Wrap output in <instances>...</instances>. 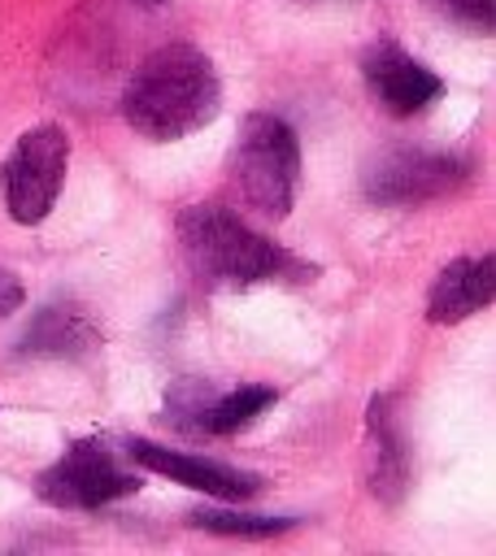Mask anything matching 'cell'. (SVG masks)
<instances>
[{
    "mask_svg": "<svg viewBox=\"0 0 496 556\" xmlns=\"http://www.w3.org/2000/svg\"><path fill=\"white\" fill-rule=\"evenodd\" d=\"M222 109V78L196 43L152 48L122 87V117L131 130L157 143H174L209 126Z\"/></svg>",
    "mask_w": 496,
    "mask_h": 556,
    "instance_id": "1",
    "label": "cell"
},
{
    "mask_svg": "<svg viewBox=\"0 0 496 556\" xmlns=\"http://www.w3.org/2000/svg\"><path fill=\"white\" fill-rule=\"evenodd\" d=\"M178 252L204 287H257V282H309L313 265L283 243L252 230L226 204H187L174 222Z\"/></svg>",
    "mask_w": 496,
    "mask_h": 556,
    "instance_id": "2",
    "label": "cell"
},
{
    "mask_svg": "<svg viewBox=\"0 0 496 556\" xmlns=\"http://www.w3.org/2000/svg\"><path fill=\"white\" fill-rule=\"evenodd\" d=\"M231 174L244 204L270 222H283L296 204L300 182V143L278 113H248L235 135Z\"/></svg>",
    "mask_w": 496,
    "mask_h": 556,
    "instance_id": "3",
    "label": "cell"
},
{
    "mask_svg": "<svg viewBox=\"0 0 496 556\" xmlns=\"http://www.w3.org/2000/svg\"><path fill=\"white\" fill-rule=\"evenodd\" d=\"M126 460L131 456L122 447H109L104 439H74L48 469L35 473V500L65 513H91L131 500L144 478Z\"/></svg>",
    "mask_w": 496,
    "mask_h": 556,
    "instance_id": "4",
    "label": "cell"
},
{
    "mask_svg": "<svg viewBox=\"0 0 496 556\" xmlns=\"http://www.w3.org/2000/svg\"><path fill=\"white\" fill-rule=\"evenodd\" d=\"M65 169H70V135L57 122L30 126L17 135L13 152L0 161V200L4 213L17 226H39L61 191H65Z\"/></svg>",
    "mask_w": 496,
    "mask_h": 556,
    "instance_id": "5",
    "label": "cell"
},
{
    "mask_svg": "<svg viewBox=\"0 0 496 556\" xmlns=\"http://www.w3.org/2000/svg\"><path fill=\"white\" fill-rule=\"evenodd\" d=\"M474 178V165L457 152L426 148H392L365 165V200L379 208H413L461 191Z\"/></svg>",
    "mask_w": 496,
    "mask_h": 556,
    "instance_id": "6",
    "label": "cell"
},
{
    "mask_svg": "<svg viewBox=\"0 0 496 556\" xmlns=\"http://www.w3.org/2000/svg\"><path fill=\"white\" fill-rule=\"evenodd\" d=\"M278 404V391L265 382H244L231 391H218L200 378H178L165 391V421L178 434H239L257 417H265Z\"/></svg>",
    "mask_w": 496,
    "mask_h": 556,
    "instance_id": "7",
    "label": "cell"
},
{
    "mask_svg": "<svg viewBox=\"0 0 496 556\" xmlns=\"http://www.w3.org/2000/svg\"><path fill=\"white\" fill-rule=\"evenodd\" d=\"M122 452L131 456V465L165 473L178 486H191V491L226 500V504L252 500L265 486V478L252 473V469H239V465H226V460H213V456H200V452H178V447H165V443H152V439H135V434L122 443Z\"/></svg>",
    "mask_w": 496,
    "mask_h": 556,
    "instance_id": "8",
    "label": "cell"
},
{
    "mask_svg": "<svg viewBox=\"0 0 496 556\" xmlns=\"http://www.w3.org/2000/svg\"><path fill=\"white\" fill-rule=\"evenodd\" d=\"M361 70H365V87L392 117H413L444 96V78L431 65H422L418 56H409L405 48H396L392 39L374 43L365 52Z\"/></svg>",
    "mask_w": 496,
    "mask_h": 556,
    "instance_id": "9",
    "label": "cell"
},
{
    "mask_svg": "<svg viewBox=\"0 0 496 556\" xmlns=\"http://www.w3.org/2000/svg\"><path fill=\"white\" fill-rule=\"evenodd\" d=\"M96 348H100L96 321L87 317V308L70 300H48L13 343V352L26 361H83Z\"/></svg>",
    "mask_w": 496,
    "mask_h": 556,
    "instance_id": "10",
    "label": "cell"
},
{
    "mask_svg": "<svg viewBox=\"0 0 496 556\" xmlns=\"http://www.w3.org/2000/svg\"><path fill=\"white\" fill-rule=\"evenodd\" d=\"M492 291H496V265H492V252L483 256H457L439 269L435 287H431V300H426V321L435 326H457L474 313H483L492 304Z\"/></svg>",
    "mask_w": 496,
    "mask_h": 556,
    "instance_id": "11",
    "label": "cell"
},
{
    "mask_svg": "<svg viewBox=\"0 0 496 556\" xmlns=\"http://www.w3.org/2000/svg\"><path fill=\"white\" fill-rule=\"evenodd\" d=\"M365 430L374 447V469H370V491L383 504H400L409 491V439L400 426L396 395H374L365 408Z\"/></svg>",
    "mask_w": 496,
    "mask_h": 556,
    "instance_id": "12",
    "label": "cell"
},
{
    "mask_svg": "<svg viewBox=\"0 0 496 556\" xmlns=\"http://www.w3.org/2000/svg\"><path fill=\"white\" fill-rule=\"evenodd\" d=\"M196 530L226 534V539H274L296 530V517H270V513H239V508H196L187 517Z\"/></svg>",
    "mask_w": 496,
    "mask_h": 556,
    "instance_id": "13",
    "label": "cell"
},
{
    "mask_svg": "<svg viewBox=\"0 0 496 556\" xmlns=\"http://www.w3.org/2000/svg\"><path fill=\"white\" fill-rule=\"evenodd\" d=\"M439 17L470 35H492L496 30V0H426Z\"/></svg>",
    "mask_w": 496,
    "mask_h": 556,
    "instance_id": "14",
    "label": "cell"
},
{
    "mask_svg": "<svg viewBox=\"0 0 496 556\" xmlns=\"http://www.w3.org/2000/svg\"><path fill=\"white\" fill-rule=\"evenodd\" d=\"M22 300H26L22 278H17L9 265H0V321H9V317L22 308Z\"/></svg>",
    "mask_w": 496,
    "mask_h": 556,
    "instance_id": "15",
    "label": "cell"
}]
</instances>
